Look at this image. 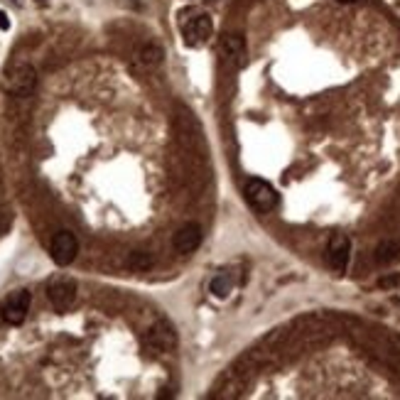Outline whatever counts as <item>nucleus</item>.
I'll list each match as a JSON object with an SVG mask.
<instances>
[{
  "instance_id": "f257e3e1",
  "label": "nucleus",
  "mask_w": 400,
  "mask_h": 400,
  "mask_svg": "<svg viewBox=\"0 0 400 400\" xmlns=\"http://www.w3.org/2000/svg\"><path fill=\"white\" fill-rule=\"evenodd\" d=\"M30 302H32V297L27 290L10 292V295L3 299V304H0V317H3V322H8V324H13V327L22 324L27 312H30Z\"/></svg>"
},
{
  "instance_id": "f03ea898",
  "label": "nucleus",
  "mask_w": 400,
  "mask_h": 400,
  "mask_svg": "<svg viewBox=\"0 0 400 400\" xmlns=\"http://www.w3.org/2000/svg\"><path fill=\"white\" fill-rule=\"evenodd\" d=\"M246 199L258 211H273L277 207V192L273 190V185H268L265 180H258V177L246 182Z\"/></svg>"
},
{
  "instance_id": "7ed1b4c3",
  "label": "nucleus",
  "mask_w": 400,
  "mask_h": 400,
  "mask_svg": "<svg viewBox=\"0 0 400 400\" xmlns=\"http://www.w3.org/2000/svg\"><path fill=\"white\" fill-rule=\"evenodd\" d=\"M49 251H52V260L57 265H69L71 260L76 258V253H79V241H76L74 233L59 231L57 236L52 238V246H49Z\"/></svg>"
},
{
  "instance_id": "20e7f679",
  "label": "nucleus",
  "mask_w": 400,
  "mask_h": 400,
  "mask_svg": "<svg viewBox=\"0 0 400 400\" xmlns=\"http://www.w3.org/2000/svg\"><path fill=\"white\" fill-rule=\"evenodd\" d=\"M47 297L57 309H66L76 297V282L71 277H57L47 285Z\"/></svg>"
},
{
  "instance_id": "39448f33",
  "label": "nucleus",
  "mask_w": 400,
  "mask_h": 400,
  "mask_svg": "<svg viewBox=\"0 0 400 400\" xmlns=\"http://www.w3.org/2000/svg\"><path fill=\"white\" fill-rule=\"evenodd\" d=\"M211 30H214V25H211V18H207V15H197V18H192L185 25V40H187V44L197 47V44H202V42L209 40Z\"/></svg>"
},
{
  "instance_id": "423d86ee",
  "label": "nucleus",
  "mask_w": 400,
  "mask_h": 400,
  "mask_svg": "<svg viewBox=\"0 0 400 400\" xmlns=\"http://www.w3.org/2000/svg\"><path fill=\"white\" fill-rule=\"evenodd\" d=\"M199 243H202V229H199L197 224H185L175 233V238H172V246H175L180 253L197 251Z\"/></svg>"
},
{
  "instance_id": "0eeeda50",
  "label": "nucleus",
  "mask_w": 400,
  "mask_h": 400,
  "mask_svg": "<svg viewBox=\"0 0 400 400\" xmlns=\"http://www.w3.org/2000/svg\"><path fill=\"white\" fill-rule=\"evenodd\" d=\"M352 258V241L347 236H334L329 243V263L337 273H344Z\"/></svg>"
},
{
  "instance_id": "6e6552de",
  "label": "nucleus",
  "mask_w": 400,
  "mask_h": 400,
  "mask_svg": "<svg viewBox=\"0 0 400 400\" xmlns=\"http://www.w3.org/2000/svg\"><path fill=\"white\" fill-rule=\"evenodd\" d=\"M37 84V74L32 66L22 64L18 69L13 71V76H10V91L15 93V96H27V93H32V88Z\"/></svg>"
},
{
  "instance_id": "1a4fd4ad",
  "label": "nucleus",
  "mask_w": 400,
  "mask_h": 400,
  "mask_svg": "<svg viewBox=\"0 0 400 400\" xmlns=\"http://www.w3.org/2000/svg\"><path fill=\"white\" fill-rule=\"evenodd\" d=\"M221 49H224L226 57H231L233 62H241L243 59V37L241 35H226L221 40Z\"/></svg>"
},
{
  "instance_id": "9d476101",
  "label": "nucleus",
  "mask_w": 400,
  "mask_h": 400,
  "mask_svg": "<svg viewBox=\"0 0 400 400\" xmlns=\"http://www.w3.org/2000/svg\"><path fill=\"white\" fill-rule=\"evenodd\" d=\"M400 258V243L398 241H383L379 243V248H376V260H379L381 265H388L393 263V260Z\"/></svg>"
},
{
  "instance_id": "9b49d317",
  "label": "nucleus",
  "mask_w": 400,
  "mask_h": 400,
  "mask_svg": "<svg viewBox=\"0 0 400 400\" xmlns=\"http://www.w3.org/2000/svg\"><path fill=\"white\" fill-rule=\"evenodd\" d=\"M128 265H130L133 270H150L153 268V255L145 251H133L128 255Z\"/></svg>"
},
{
  "instance_id": "f8f14e48",
  "label": "nucleus",
  "mask_w": 400,
  "mask_h": 400,
  "mask_svg": "<svg viewBox=\"0 0 400 400\" xmlns=\"http://www.w3.org/2000/svg\"><path fill=\"white\" fill-rule=\"evenodd\" d=\"M209 290L214 292V297H226L231 292V277L226 275V273H221V275H216L214 280H211V285H209Z\"/></svg>"
},
{
  "instance_id": "ddd939ff",
  "label": "nucleus",
  "mask_w": 400,
  "mask_h": 400,
  "mask_svg": "<svg viewBox=\"0 0 400 400\" xmlns=\"http://www.w3.org/2000/svg\"><path fill=\"white\" fill-rule=\"evenodd\" d=\"M163 49L158 47V44H145V47L140 49V59L145 64H150V66H155V64H160L163 62Z\"/></svg>"
},
{
  "instance_id": "4468645a",
  "label": "nucleus",
  "mask_w": 400,
  "mask_h": 400,
  "mask_svg": "<svg viewBox=\"0 0 400 400\" xmlns=\"http://www.w3.org/2000/svg\"><path fill=\"white\" fill-rule=\"evenodd\" d=\"M400 282V277L398 275H393V277H383L381 280V287H393V285H398Z\"/></svg>"
},
{
  "instance_id": "2eb2a0df",
  "label": "nucleus",
  "mask_w": 400,
  "mask_h": 400,
  "mask_svg": "<svg viewBox=\"0 0 400 400\" xmlns=\"http://www.w3.org/2000/svg\"><path fill=\"white\" fill-rule=\"evenodd\" d=\"M10 27V20H8V15L3 13V10H0V30H8Z\"/></svg>"
},
{
  "instance_id": "dca6fc26",
  "label": "nucleus",
  "mask_w": 400,
  "mask_h": 400,
  "mask_svg": "<svg viewBox=\"0 0 400 400\" xmlns=\"http://www.w3.org/2000/svg\"><path fill=\"white\" fill-rule=\"evenodd\" d=\"M339 3H357V0H339Z\"/></svg>"
}]
</instances>
